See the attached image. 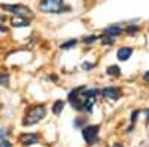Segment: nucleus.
<instances>
[{"label":"nucleus","instance_id":"22","mask_svg":"<svg viewBox=\"0 0 149 147\" xmlns=\"http://www.w3.org/2000/svg\"><path fill=\"white\" fill-rule=\"evenodd\" d=\"M8 31H9V28L5 26V24H0V33H5V34H6Z\"/></svg>","mask_w":149,"mask_h":147},{"label":"nucleus","instance_id":"23","mask_svg":"<svg viewBox=\"0 0 149 147\" xmlns=\"http://www.w3.org/2000/svg\"><path fill=\"white\" fill-rule=\"evenodd\" d=\"M2 140H6V131L0 128V141Z\"/></svg>","mask_w":149,"mask_h":147},{"label":"nucleus","instance_id":"4","mask_svg":"<svg viewBox=\"0 0 149 147\" xmlns=\"http://www.w3.org/2000/svg\"><path fill=\"white\" fill-rule=\"evenodd\" d=\"M86 86V85H81V86H76V88H73L72 91H69L67 94V103L72 106L73 110H76V112H82V91L84 88Z\"/></svg>","mask_w":149,"mask_h":147},{"label":"nucleus","instance_id":"26","mask_svg":"<svg viewBox=\"0 0 149 147\" xmlns=\"http://www.w3.org/2000/svg\"><path fill=\"white\" fill-rule=\"evenodd\" d=\"M112 147H124L121 143H113V146H112Z\"/></svg>","mask_w":149,"mask_h":147},{"label":"nucleus","instance_id":"7","mask_svg":"<svg viewBox=\"0 0 149 147\" xmlns=\"http://www.w3.org/2000/svg\"><path fill=\"white\" fill-rule=\"evenodd\" d=\"M124 33V27L121 26V24H110V26H107L106 28H103V36H107V37H119V36Z\"/></svg>","mask_w":149,"mask_h":147},{"label":"nucleus","instance_id":"20","mask_svg":"<svg viewBox=\"0 0 149 147\" xmlns=\"http://www.w3.org/2000/svg\"><path fill=\"white\" fill-rule=\"evenodd\" d=\"M139 113H140L139 110H136V112H133V113H131V122H133V124H134L136 120H137V116H139Z\"/></svg>","mask_w":149,"mask_h":147},{"label":"nucleus","instance_id":"11","mask_svg":"<svg viewBox=\"0 0 149 147\" xmlns=\"http://www.w3.org/2000/svg\"><path fill=\"white\" fill-rule=\"evenodd\" d=\"M64 107H66V101H64V100H55V101L52 103L51 110H52V113H54L55 116H60L61 113H63Z\"/></svg>","mask_w":149,"mask_h":147},{"label":"nucleus","instance_id":"21","mask_svg":"<svg viewBox=\"0 0 149 147\" xmlns=\"http://www.w3.org/2000/svg\"><path fill=\"white\" fill-rule=\"evenodd\" d=\"M0 147H12V144L8 140H2V141H0Z\"/></svg>","mask_w":149,"mask_h":147},{"label":"nucleus","instance_id":"15","mask_svg":"<svg viewBox=\"0 0 149 147\" xmlns=\"http://www.w3.org/2000/svg\"><path fill=\"white\" fill-rule=\"evenodd\" d=\"M10 73L8 70H0V86H9Z\"/></svg>","mask_w":149,"mask_h":147},{"label":"nucleus","instance_id":"5","mask_svg":"<svg viewBox=\"0 0 149 147\" xmlns=\"http://www.w3.org/2000/svg\"><path fill=\"white\" fill-rule=\"evenodd\" d=\"M98 131H100V126L98 125H85L82 128V137L85 140L86 144H95L98 140Z\"/></svg>","mask_w":149,"mask_h":147},{"label":"nucleus","instance_id":"16","mask_svg":"<svg viewBox=\"0 0 149 147\" xmlns=\"http://www.w3.org/2000/svg\"><path fill=\"white\" fill-rule=\"evenodd\" d=\"M124 31H125L128 36H134L136 33L140 31V27H139V26H134V24H128V26L124 28Z\"/></svg>","mask_w":149,"mask_h":147},{"label":"nucleus","instance_id":"27","mask_svg":"<svg viewBox=\"0 0 149 147\" xmlns=\"http://www.w3.org/2000/svg\"><path fill=\"white\" fill-rule=\"evenodd\" d=\"M146 117H148V119H149V108H148V110H146Z\"/></svg>","mask_w":149,"mask_h":147},{"label":"nucleus","instance_id":"18","mask_svg":"<svg viewBox=\"0 0 149 147\" xmlns=\"http://www.w3.org/2000/svg\"><path fill=\"white\" fill-rule=\"evenodd\" d=\"M85 124H86V119L79 116V117L74 119V122H73V126H74V128H78V129H82V128L85 126Z\"/></svg>","mask_w":149,"mask_h":147},{"label":"nucleus","instance_id":"19","mask_svg":"<svg viewBox=\"0 0 149 147\" xmlns=\"http://www.w3.org/2000/svg\"><path fill=\"white\" fill-rule=\"evenodd\" d=\"M94 67H95V64H94V63H90V61H84V63L81 64V68H82L84 71H91Z\"/></svg>","mask_w":149,"mask_h":147},{"label":"nucleus","instance_id":"1","mask_svg":"<svg viewBox=\"0 0 149 147\" xmlns=\"http://www.w3.org/2000/svg\"><path fill=\"white\" fill-rule=\"evenodd\" d=\"M37 9L42 14L48 15H60L70 12V6L66 5L64 0H39L37 2Z\"/></svg>","mask_w":149,"mask_h":147},{"label":"nucleus","instance_id":"6","mask_svg":"<svg viewBox=\"0 0 149 147\" xmlns=\"http://www.w3.org/2000/svg\"><path fill=\"white\" fill-rule=\"evenodd\" d=\"M100 97L106 100H118L121 97V89L118 86H104L100 89Z\"/></svg>","mask_w":149,"mask_h":147},{"label":"nucleus","instance_id":"2","mask_svg":"<svg viewBox=\"0 0 149 147\" xmlns=\"http://www.w3.org/2000/svg\"><path fill=\"white\" fill-rule=\"evenodd\" d=\"M46 116V107L45 104H34L30 106L26 112V116L22 119V126H33L36 124H39L40 120H43Z\"/></svg>","mask_w":149,"mask_h":147},{"label":"nucleus","instance_id":"8","mask_svg":"<svg viewBox=\"0 0 149 147\" xmlns=\"http://www.w3.org/2000/svg\"><path fill=\"white\" fill-rule=\"evenodd\" d=\"M18 143L24 147H30V146H34L39 143V135L37 134H22V135H19L18 138Z\"/></svg>","mask_w":149,"mask_h":147},{"label":"nucleus","instance_id":"14","mask_svg":"<svg viewBox=\"0 0 149 147\" xmlns=\"http://www.w3.org/2000/svg\"><path fill=\"white\" fill-rule=\"evenodd\" d=\"M98 40H100V34H88V36H84L81 39V42L84 45H94Z\"/></svg>","mask_w":149,"mask_h":147},{"label":"nucleus","instance_id":"3","mask_svg":"<svg viewBox=\"0 0 149 147\" xmlns=\"http://www.w3.org/2000/svg\"><path fill=\"white\" fill-rule=\"evenodd\" d=\"M0 9L3 12H8L10 15L15 17H24L27 19H33L36 17V14L33 12V9L27 5L22 3H0Z\"/></svg>","mask_w":149,"mask_h":147},{"label":"nucleus","instance_id":"10","mask_svg":"<svg viewBox=\"0 0 149 147\" xmlns=\"http://www.w3.org/2000/svg\"><path fill=\"white\" fill-rule=\"evenodd\" d=\"M133 52L134 51H133L131 46H122V48H119L116 51V58H118V61H121V63H125V61L130 59Z\"/></svg>","mask_w":149,"mask_h":147},{"label":"nucleus","instance_id":"25","mask_svg":"<svg viewBox=\"0 0 149 147\" xmlns=\"http://www.w3.org/2000/svg\"><path fill=\"white\" fill-rule=\"evenodd\" d=\"M143 80H145V82H148V83H149V70H148V71H146V73H145V75H143Z\"/></svg>","mask_w":149,"mask_h":147},{"label":"nucleus","instance_id":"13","mask_svg":"<svg viewBox=\"0 0 149 147\" xmlns=\"http://www.w3.org/2000/svg\"><path fill=\"white\" fill-rule=\"evenodd\" d=\"M106 75L110 76V77H119V76H121V68H119V66H116V64L109 66V67L106 68Z\"/></svg>","mask_w":149,"mask_h":147},{"label":"nucleus","instance_id":"9","mask_svg":"<svg viewBox=\"0 0 149 147\" xmlns=\"http://www.w3.org/2000/svg\"><path fill=\"white\" fill-rule=\"evenodd\" d=\"M30 21L31 19H27L24 17H15V15H12L9 19L12 28H27V27H30Z\"/></svg>","mask_w":149,"mask_h":147},{"label":"nucleus","instance_id":"12","mask_svg":"<svg viewBox=\"0 0 149 147\" xmlns=\"http://www.w3.org/2000/svg\"><path fill=\"white\" fill-rule=\"evenodd\" d=\"M76 45H78V39H67L63 43H60V49L61 51H72V49L76 48Z\"/></svg>","mask_w":149,"mask_h":147},{"label":"nucleus","instance_id":"24","mask_svg":"<svg viewBox=\"0 0 149 147\" xmlns=\"http://www.w3.org/2000/svg\"><path fill=\"white\" fill-rule=\"evenodd\" d=\"M5 21H8V18H6V15H5V14H0V24H3Z\"/></svg>","mask_w":149,"mask_h":147},{"label":"nucleus","instance_id":"17","mask_svg":"<svg viewBox=\"0 0 149 147\" xmlns=\"http://www.w3.org/2000/svg\"><path fill=\"white\" fill-rule=\"evenodd\" d=\"M100 43H102V46H112V45L115 43V39H113V37H107V36L100 34Z\"/></svg>","mask_w":149,"mask_h":147}]
</instances>
